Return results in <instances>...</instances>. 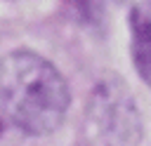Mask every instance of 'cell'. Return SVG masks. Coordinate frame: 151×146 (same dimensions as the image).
Returning a JSON list of instances; mask_svg holds the SVG:
<instances>
[{
  "mask_svg": "<svg viewBox=\"0 0 151 146\" xmlns=\"http://www.w3.org/2000/svg\"><path fill=\"white\" fill-rule=\"evenodd\" d=\"M68 85L42 57L19 49L0 61V106L19 132L50 134L68 111Z\"/></svg>",
  "mask_w": 151,
  "mask_h": 146,
  "instance_id": "cell-1",
  "label": "cell"
},
{
  "mask_svg": "<svg viewBox=\"0 0 151 146\" xmlns=\"http://www.w3.org/2000/svg\"><path fill=\"white\" fill-rule=\"evenodd\" d=\"M92 122L106 146H137L142 137V125L132 97L125 87L113 82H101L94 92Z\"/></svg>",
  "mask_w": 151,
  "mask_h": 146,
  "instance_id": "cell-2",
  "label": "cell"
},
{
  "mask_svg": "<svg viewBox=\"0 0 151 146\" xmlns=\"http://www.w3.org/2000/svg\"><path fill=\"white\" fill-rule=\"evenodd\" d=\"M132 54L139 75L151 85V0L132 9Z\"/></svg>",
  "mask_w": 151,
  "mask_h": 146,
  "instance_id": "cell-3",
  "label": "cell"
},
{
  "mask_svg": "<svg viewBox=\"0 0 151 146\" xmlns=\"http://www.w3.org/2000/svg\"><path fill=\"white\" fill-rule=\"evenodd\" d=\"M9 130H17L14 125H12V120L7 118V113L2 111V106H0V137H5Z\"/></svg>",
  "mask_w": 151,
  "mask_h": 146,
  "instance_id": "cell-4",
  "label": "cell"
}]
</instances>
